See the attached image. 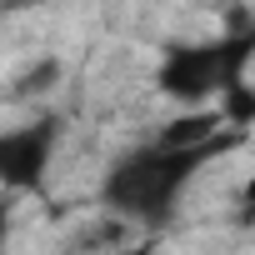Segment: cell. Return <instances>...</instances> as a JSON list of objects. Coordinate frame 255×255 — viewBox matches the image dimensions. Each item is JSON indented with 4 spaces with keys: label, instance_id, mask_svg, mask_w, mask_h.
<instances>
[{
    "label": "cell",
    "instance_id": "cell-1",
    "mask_svg": "<svg viewBox=\"0 0 255 255\" xmlns=\"http://www.w3.org/2000/svg\"><path fill=\"white\" fill-rule=\"evenodd\" d=\"M45 165V140L35 130H15L0 140V180H10V185H30Z\"/></svg>",
    "mask_w": 255,
    "mask_h": 255
},
{
    "label": "cell",
    "instance_id": "cell-6",
    "mask_svg": "<svg viewBox=\"0 0 255 255\" xmlns=\"http://www.w3.org/2000/svg\"><path fill=\"white\" fill-rule=\"evenodd\" d=\"M0 240H5V205H0Z\"/></svg>",
    "mask_w": 255,
    "mask_h": 255
},
{
    "label": "cell",
    "instance_id": "cell-2",
    "mask_svg": "<svg viewBox=\"0 0 255 255\" xmlns=\"http://www.w3.org/2000/svg\"><path fill=\"white\" fill-rule=\"evenodd\" d=\"M220 120H225V115H215V110L180 115L170 130H165V145H170V150H190V145H200V140H210V135L220 130Z\"/></svg>",
    "mask_w": 255,
    "mask_h": 255
},
{
    "label": "cell",
    "instance_id": "cell-3",
    "mask_svg": "<svg viewBox=\"0 0 255 255\" xmlns=\"http://www.w3.org/2000/svg\"><path fill=\"white\" fill-rule=\"evenodd\" d=\"M55 80H60V60H40L35 70L20 75V95H45V90H55Z\"/></svg>",
    "mask_w": 255,
    "mask_h": 255
},
{
    "label": "cell",
    "instance_id": "cell-5",
    "mask_svg": "<svg viewBox=\"0 0 255 255\" xmlns=\"http://www.w3.org/2000/svg\"><path fill=\"white\" fill-rule=\"evenodd\" d=\"M115 255H150V245H130V250H115Z\"/></svg>",
    "mask_w": 255,
    "mask_h": 255
},
{
    "label": "cell",
    "instance_id": "cell-4",
    "mask_svg": "<svg viewBox=\"0 0 255 255\" xmlns=\"http://www.w3.org/2000/svg\"><path fill=\"white\" fill-rule=\"evenodd\" d=\"M240 215H245V220L255 225V180H250V185L240 190Z\"/></svg>",
    "mask_w": 255,
    "mask_h": 255
}]
</instances>
